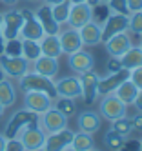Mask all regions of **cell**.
<instances>
[{"instance_id": "54", "label": "cell", "mask_w": 142, "mask_h": 151, "mask_svg": "<svg viewBox=\"0 0 142 151\" xmlns=\"http://www.w3.org/2000/svg\"><path fill=\"white\" fill-rule=\"evenodd\" d=\"M33 151H44V147H38V149H33Z\"/></svg>"}, {"instance_id": "1", "label": "cell", "mask_w": 142, "mask_h": 151, "mask_svg": "<svg viewBox=\"0 0 142 151\" xmlns=\"http://www.w3.org/2000/svg\"><path fill=\"white\" fill-rule=\"evenodd\" d=\"M18 88L22 89V93H26V91H42L48 96H51L53 100L58 96L57 88H55V80L49 78V77H44V75L33 71V69H29L24 77L18 78Z\"/></svg>"}, {"instance_id": "36", "label": "cell", "mask_w": 142, "mask_h": 151, "mask_svg": "<svg viewBox=\"0 0 142 151\" xmlns=\"http://www.w3.org/2000/svg\"><path fill=\"white\" fill-rule=\"evenodd\" d=\"M107 15H109V9H107L106 4H97V6H93V20H95V22L102 24L104 18Z\"/></svg>"}, {"instance_id": "35", "label": "cell", "mask_w": 142, "mask_h": 151, "mask_svg": "<svg viewBox=\"0 0 142 151\" xmlns=\"http://www.w3.org/2000/svg\"><path fill=\"white\" fill-rule=\"evenodd\" d=\"M109 13H120V15H129L128 13V2L126 0H109L106 4Z\"/></svg>"}, {"instance_id": "28", "label": "cell", "mask_w": 142, "mask_h": 151, "mask_svg": "<svg viewBox=\"0 0 142 151\" xmlns=\"http://www.w3.org/2000/svg\"><path fill=\"white\" fill-rule=\"evenodd\" d=\"M40 55H42V49H40V42L38 40L22 38V57H24L27 62H35Z\"/></svg>"}, {"instance_id": "57", "label": "cell", "mask_w": 142, "mask_h": 151, "mask_svg": "<svg viewBox=\"0 0 142 151\" xmlns=\"http://www.w3.org/2000/svg\"><path fill=\"white\" fill-rule=\"evenodd\" d=\"M138 47H140V49H142V40H140V44H138Z\"/></svg>"}, {"instance_id": "24", "label": "cell", "mask_w": 142, "mask_h": 151, "mask_svg": "<svg viewBox=\"0 0 142 151\" xmlns=\"http://www.w3.org/2000/svg\"><path fill=\"white\" fill-rule=\"evenodd\" d=\"M137 93H138V88H137V86L131 82L129 78H126V80H124V82L113 91V95L117 96L118 100H122L128 107H129V106H133V100H135Z\"/></svg>"}, {"instance_id": "45", "label": "cell", "mask_w": 142, "mask_h": 151, "mask_svg": "<svg viewBox=\"0 0 142 151\" xmlns=\"http://www.w3.org/2000/svg\"><path fill=\"white\" fill-rule=\"evenodd\" d=\"M42 2H46V4H49V6H57V4L62 2V0H42Z\"/></svg>"}, {"instance_id": "42", "label": "cell", "mask_w": 142, "mask_h": 151, "mask_svg": "<svg viewBox=\"0 0 142 151\" xmlns=\"http://www.w3.org/2000/svg\"><path fill=\"white\" fill-rule=\"evenodd\" d=\"M133 106H135V109L142 113V89H138L137 96H135V100H133Z\"/></svg>"}, {"instance_id": "41", "label": "cell", "mask_w": 142, "mask_h": 151, "mask_svg": "<svg viewBox=\"0 0 142 151\" xmlns=\"http://www.w3.org/2000/svg\"><path fill=\"white\" fill-rule=\"evenodd\" d=\"M128 2V13L142 11V0H126Z\"/></svg>"}, {"instance_id": "10", "label": "cell", "mask_w": 142, "mask_h": 151, "mask_svg": "<svg viewBox=\"0 0 142 151\" xmlns=\"http://www.w3.org/2000/svg\"><path fill=\"white\" fill-rule=\"evenodd\" d=\"M22 22H24V18H22L18 9H9V11L2 13V37H4V40L20 38Z\"/></svg>"}, {"instance_id": "46", "label": "cell", "mask_w": 142, "mask_h": 151, "mask_svg": "<svg viewBox=\"0 0 142 151\" xmlns=\"http://www.w3.org/2000/svg\"><path fill=\"white\" fill-rule=\"evenodd\" d=\"M0 2H2V4H6V6H15V4L18 2V0H0Z\"/></svg>"}, {"instance_id": "22", "label": "cell", "mask_w": 142, "mask_h": 151, "mask_svg": "<svg viewBox=\"0 0 142 151\" xmlns=\"http://www.w3.org/2000/svg\"><path fill=\"white\" fill-rule=\"evenodd\" d=\"M31 66H33V71L44 75V77L55 78V77L58 75V58L40 55L35 62H31Z\"/></svg>"}, {"instance_id": "29", "label": "cell", "mask_w": 142, "mask_h": 151, "mask_svg": "<svg viewBox=\"0 0 142 151\" xmlns=\"http://www.w3.org/2000/svg\"><path fill=\"white\" fill-rule=\"evenodd\" d=\"M71 147H75L76 151H87V149L95 147L93 135H89V133H84V131H76V133H73Z\"/></svg>"}, {"instance_id": "3", "label": "cell", "mask_w": 142, "mask_h": 151, "mask_svg": "<svg viewBox=\"0 0 142 151\" xmlns=\"http://www.w3.org/2000/svg\"><path fill=\"white\" fill-rule=\"evenodd\" d=\"M35 120H38L37 113L26 109V107H24V109H18V111H15L13 115H11V118H9V122L6 124V129H4L2 135L6 137V140L7 138H15V137H18V133L26 126H29L31 122H35Z\"/></svg>"}, {"instance_id": "33", "label": "cell", "mask_w": 142, "mask_h": 151, "mask_svg": "<svg viewBox=\"0 0 142 151\" xmlns=\"http://www.w3.org/2000/svg\"><path fill=\"white\" fill-rule=\"evenodd\" d=\"M7 57H22V38H11L4 42V53Z\"/></svg>"}, {"instance_id": "6", "label": "cell", "mask_w": 142, "mask_h": 151, "mask_svg": "<svg viewBox=\"0 0 142 151\" xmlns=\"http://www.w3.org/2000/svg\"><path fill=\"white\" fill-rule=\"evenodd\" d=\"M18 138H20V142L24 144L26 151H33V149H38V147L44 146L46 133H44V129L38 126V120H35L18 133Z\"/></svg>"}, {"instance_id": "48", "label": "cell", "mask_w": 142, "mask_h": 151, "mask_svg": "<svg viewBox=\"0 0 142 151\" xmlns=\"http://www.w3.org/2000/svg\"><path fill=\"white\" fill-rule=\"evenodd\" d=\"M4 111H6V107H4L2 104H0V118H2V116H4Z\"/></svg>"}, {"instance_id": "12", "label": "cell", "mask_w": 142, "mask_h": 151, "mask_svg": "<svg viewBox=\"0 0 142 151\" xmlns=\"http://www.w3.org/2000/svg\"><path fill=\"white\" fill-rule=\"evenodd\" d=\"M24 107L37 115H42L49 107H53V99L42 91H26L24 93Z\"/></svg>"}, {"instance_id": "16", "label": "cell", "mask_w": 142, "mask_h": 151, "mask_svg": "<svg viewBox=\"0 0 142 151\" xmlns=\"http://www.w3.org/2000/svg\"><path fill=\"white\" fill-rule=\"evenodd\" d=\"M35 17L38 18V22L44 29V35H58V31H60V24L55 20L53 13H51V6L46 4V2H42L37 9H35Z\"/></svg>"}, {"instance_id": "14", "label": "cell", "mask_w": 142, "mask_h": 151, "mask_svg": "<svg viewBox=\"0 0 142 151\" xmlns=\"http://www.w3.org/2000/svg\"><path fill=\"white\" fill-rule=\"evenodd\" d=\"M55 88H57L58 96H68L75 100L82 99V84L79 77H62L55 80Z\"/></svg>"}, {"instance_id": "47", "label": "cell", "mask_w": 142, "mask_h": 151, "mask_svg": "<svg viewBox=\"0 0 142 151\" xmlns=\"http://www.w3.org/2000/svg\"><path fill=\"white\" fill-rule=\"evenodd\" d=\"M69 4H82V2H87V0H68Z\"/></svg>"}, {"instance_id": "9", "label": "cell", "mask_w": 142, "mask_h": 151, "mask_svg": "<svg viewBox=\"0 0 142 151\" xmlns=\"http://www.w3.org/2000/svg\"><path fill=\"white\" fill-rule=\"evenodd\" d=\"M93 20V6L82 2V4H71L69 9V17H68V27L73 29H80L82 26H86L87 22Z\"/></svg>"}, {"instance_id": "51", "label": "cell", "mask_w": 142, "mask_h": 151, "mask_svg": "<svg viewBox=\"0 0 142 151\" xmlns=\"http://www.w3.org/2000/svg\"><path fill=\"white\" fill-rule=\"evenodd\" d=\"M64 151H76V149H75V147H71V146H68V147H66Z\"/></svg>"}, {"instance_id": "40", "label": "cell", "mask_w": 142, "mask_h": 151, "mask_svg": "<svg viewBox=\"0 0 142 151\" xmlns=\"http://www.w3.org/2000/svg\"><path fill=\"white\" fill-rule=\"evenodd\" d=\"M118 69H122V66H120V58L117 57H109V62H107V73H115Z\"/></svg>"}, {"instance_id": "13", "label": "cell", "mask_w": 142, "mask_h": 151, "mask_svg": "<svg viewBox=\"0 0 142 151\" xmlns=\"http://www.w3.org/2000/svg\"><path fill=\"white\" fill-rule=\"evenodd\" d=\"M73 133L69 127H64L60 131H55L46 135V140H44V151H64L68 146H71L73 140Z\"/></svg>"}, {"instance_id": "30", "label": "cell", "mask_w": 142, "mask_h": 151, "mask_svg": "<svg viewBox=\"0 0 142 151\" xmlns=\"http://www.w3.org/2000/svg\"><path fill=\"white\" fill-rule=\"evenodd\" d=\"M128 142V138L118 135L117 131H113V129H109V131L104 135V144L109 151H122L124 144Z\"/></svg>"}, {"instance_id": "56", "label": "cell", "mask_w": 142, "mask_h": 151, "mask_svg": "<svg viewBox=\"0 0 142 151\" xmlns=\"http://www.w3.org/2000/svg\"><path fill=\"white\" fill-rule=\"evenodd\" d=\"M27 2H40V0H27Z\"/></svg>"}, {"instance_id": "49", "label": "cell", "mask_w": 142, "mask_h": 151, "mask_svg": "<svg viewBox=\"0 0 142 151\" xmlns=\"http://www.w3.org/2000/svg\"><path fill=\"white\" fill-rule=\"evenodd\" d=\"M4 78H6V73L2 71V68H0V80H4Z\"/></svg>"}, {"instance_id": "20", "label": "cell", "mask_w": 142, "mask_h": 151, "mask_svg": "<svg viewBox=\"0 0 142 151\" xmlns=\"http://www.w3.org/2000/svg\"><path fill=\"white\" fill-rule=\"evenodd\" d=\"M126 78H129L128 69H118L115 73H107V77H104V78L100 77V80H98V96L113 93Z\"/></svg>"}, {"instance_id": "2", "label": "cell", "mask_w": 142, "mask_h": 151, "mask_svg": "<svg viewBox=\"0 0 142 151\" xmlns=\"http://www.w3.org/2000/svg\"><path fill=\"white\" fill-rule=\"evenodd\" d=\"M97 111L100 113L102 120L111 122V120H115V118H118V116L128 115V106L122 100H118L113 93H109V95H102L100 96V102H98V109Z\"/></svg>"}, {"instance_id": "44", "label": "cell", "mask_w": 142, "mask_h": 151, "mask_svg": "<svg viewBox=\"0 0 142 151\" xmlns=\"http://www.w3.org/2000/svg\"><path fill=\"white\" fill-rule=\"evenodd\" d=\"M4 147H6V137L0 135V151H4Z\"/></svg>"}, {"instance_id": "55", "label": "cell", "mask_w": 142, "mask_h": 151, "mask_svg": "<svg viewBox=\"0 0 142 151\" xmlns=\"http://www.w3.org/2000/svg\"><path fill=\"white\" fill-rule=\"evenodd\" d=\"M87 151H98V149L97 147H91V149H87Z\"/></svg>"}, {"instance_id": "32", "label": "cell", "mask_w": 142, "mask_h": 151, "mask_svg": "<svg viewBox=\"0 0 142 151\" xmlns=\"http://www.w3.org/2000/svg\"><path fill=\"white\" fill-rule=\"evenodd\" d=\"M69 9H71V4L68 2V0H62V2H60V4H57V6H51V13H53L55 20H57L60 26H64L66 22H68Z\"/></svg>"}, {"instance_id": "50", "label": "cell", "mask_w": 142, "mask_h": 151, "mask_svg": "<svg viewBox=\"0 0 142 151\" xmlns=\"http://www.w3.org/2000/svg\"><path fill=\"white\" fill-rule=\"evenodd\" d=\"M87 4H91V6H97V4H98V0H87Z\"/></svg>"}, {"instance_id": "39", "label": "cell", "mask_w": 142, "mask_h": 151, "mask_svg": "<svg viewBox=\"0 0 142 151\" xmlns=\"http://www.w3.org/2000/svg\"><path fill=\"white\" fill-rule=\"evenodd\" d=\"M131 118V126H133V131L135 133H142V113L137 111L133 116H129Z\"/></svg>"}, {"instance_id": "18", "label": "cell", "mask_w": 142, "mask_h": 151, "mask_svg": "<svg viewBox=\"0 0 142 151\" xmlns=\"http://www.w3.org/2000/svg\"><path fill=\"white\" fill-rule=\"evenodd\" d=\"M58 40H60V47H62V55H71V53L79 51L84 47L80 35H79V29H60L58 31Z\"/></svg>"}, {"instance_id": "19", "label": "cell", "mask_w": 142, "mask_h": 151, "mask_svg": "<svg viewBox=\"0 0 142 151\" xmlns=\"http://www.w3.org/2000/svg\"><path fill=\"white\" fill-rule=\"evenodd\" d=\"M76 126H79V131L95 135L102 127V116L95 109H86L76 116Z\"/></svg>"}, {"instance_id": "17", "label": "cell", "mask_w": 142, "mask_h": 151, "mask_svg": "<svg viewBox=\"0 0 142 151\" xmlns=\"http://www.w3.org/2000/svg\"><path fill=\"white\" fill-rule=\"evenodd\" d=\"M131 46H133V42H131V37H129L128 31L117 33V35H113L111 38H109V40L104 42V47L107 51V55L109 57H117V58L122 57Z\"/></svg>"}, {"instance_id": "31", "label": "cell", "mask_w": 142, "mask_h": 151, "mask_svg": "<svg viewBox=\"0 0 142 151\" xmlns=\"http://www.w3.org/2000/svg\"><path fill=\"white\" fill-rule=\"evenodd\" d=\"M109 129H113V131H117L118 135H122V137H129L131 133H133V126H131V118L128 115L124 116H118L115 118V120H111V127Z\"/></svg>"}, {"instance_id": "27", "label": "cell", "mask_w": 142, "mask_h": 151, "mask_svg": "<svg viewBox=\"0 0 142 151\" xmlns=\"http://www.w3.org/2000/svg\"><path fill=\"white\" fill-rule=\"evenodd\" d=\"M53 107H57V109L66 115L68 118L75 116L79 113V106H76V100L75 99H68V96H57V99L53 100Z\"/></svg>"}, {"instance_id": "34", "label": "cell", "mask_w": 142, "mask_h": 151, "mask_svg": "<svg viewBox=\"0 0 142 151\" xmlns=\"http://www.w3.org/2000/svg\"><path fill=\"white\" fill-rule=\"evenodd\" d=\"M128 31L135 33L142 38V11H137V13H129V26H128Z\"/></svg>"}, {"instance_id": "38", "label": "cell", "mask_w": 142, "mask_h": 151, "mask_svg": "<svg viewBox=\"0 0 142 151\" xmlns=\"http://www.w3.org/2000/svg\"><path fill=\"white\" fill-rule=\"evenodd\" d=\"M129 80L133 82L138 89H142V66H138V68L129 71Z\"/></svg>"}, {"instance_id": "8", "label": "cell", "mask_w": 142, "mask_h": 151, "mask_svg": "<svg viewBox=\"0 0 142 151\" xmlns=\"http://www.w3.org/2000/svg\"><path fill=\"white\" fill-rule=\"evenodd\" d=\"M0 68L6 73V77L20 78L31 69V62H27L24 57H7L0 55Z\"/></svg>"}, {"instance_id": "25", "label": "cell", "mask_w": 142, "mask_h": 151, "mask_svg": "<svg viewBox=\"0 0 142 151\" xmlns=\"http://www.w3.org/2000/svg\"><path fill=\"white\" fill-rule=\"evenodd\" d=\"M120 66H122V69H135L138 66H142V49L138 46H131L122 57H120Z\"/></svg>"}, {"instance_id": "4", "label": "cell", "mask_w": 142, "mask_h": 151, "mask_svg": "<svg viewBox=\"0 0 142 151\" xmlns=\"http://www.w3.org/2000/svg\"><path fill=\"white\" fill-rule=\"evenodd\" d=\"M20 15L24 18L20 27V38H27V40H40L44 37V29L38 22V18L35 17V11L29 7H22Z\"/></svg>"}, {"instance_id": "5", "label": "cell", "mask_w": 142, "mask_h": 151, "mask_svg": "<svg viewBox=\"0 0 142 151\" xmlns=\"http://www.w3.org/2000/svg\"><path fill=\"white\" fill-rule=\"evenodd\" d=\"M38 126L44 129V133L49 135L55 131L68 127V116L62 115L57 107H49L48 111H44L42 115H38Z\"/></svg>"}, {"instance_id": "53", "label": "cell", "mask_w": 142, "mask_h": 151, "mask_svg": "<svg viewBox=\"0 0 142 151\" xmlns=\"http://www.w3.org/2000/svg\"><path fill=\"white\" fill-rule=\"evenodd\" d=\"M109 0H98V4H107Z\"/></svg>"}, {"instance_id": "21", "label": "cell", "mask_w": 142, "mask_h": 151, "mask_svg": "<svg viewBox=\"0 0 142 151\" xmlns=\"http://www.w3.org/2000/svg\"><path fill=\"white\" fill-rule=\"evenodd\" d=\"M79 35H80L82 44L87 47H95L98 44H102V26L98 22H95V20L82 26L79 29Z\"/></svg>"}, {"instance_id": "15", "label": "cell", "mask_w": 142, "mask_h": 151, "mask_svg": "<svg viewBox=\"0 0 142 151\" xmlns=\"http://www.w3.org/2000/svg\"><path fill=\"white\" fill-rule=\"evenodd\" d=\"M68 64H69V68H71L73 73L82 75V73L91 71L95 68V58H93V55L89 51H86L82 47L79 51L71 53V55H68Z\"/></svg>"}, {"instance_id": "37", "label": "cell", "mask_w": 142, "mask_h": 151, "mask_svg": "<svg viewBox=\"0 0 142 151\" xmlns=\"http://www.w3.org/2000/svg\"><path fill=\"white\" fill-rule=\"evenodd\" d=\"M4 151H26V147H24V144L20 142V138L15 137V138H7L6 140Z\"/></svg>"}, {"instance_id": "43", "label": "cell", "mask_w": 142, "mask_h": 151, "mask_svg": "<svg viewBox=\"0 0 142 151\" xmlns=\"http://www.w3.org/2000/svg\"><path fill=\"white\" fill-rule=\"evenodd\" d=\"M4 37H2V13H0V55L4 53Z\"/></svg>"}, {"instance_id": "7", "label": "cell", "mask_w": 142, "mask_h": 151, "mask_svg": "<svg viewBox=\"0 0 142 151\" xmlns=\"http://www.w3.org/2000/svg\"><path fill=\"white\" fill-rule=\"evenodd\" d=\"M102 26V44L106 40H109L113 35L117 33H122V31H128V26H129V15H120V13H109L104 22L100 24Z\"/></svg>"}, {"instance_id": "11", "label": "cell", "mask_w": 142, "mask_h": 151, "mask_svg": "<svg viewBox=\"0 0 142 151\" xmlns=\"http://www.w3.org/2000/svg\"><path fill=\"white\" fill-rule=\"evenodd\" d=\"M80 84H82V100L86 106H91L95 104V100L98 99V80L100 77L91 69V71H86L82 75H79Z\"/></svg>"}, {"instance_id": "52", "label": "cell", "mask_w": 142, "mask_h": 151, "mask_svg": "<svg viewBox=\"0 0 142 151\" xmlns=\"http://www.w3.org/2000/svg\"><path fill=\"white\" fill-rule=\"evenodd\" d=\"M138 151H142V137H140V140H138Z\"/></svg>"}, {"instance_id": "23", "label": "cell", "mask_w": 142, "mask_h": 151, "mask_svg": "<svg viewBox=\"0 0 142 151\" xmlns=\"http://www.w3.org/2000/svg\"><path fill=\"white\" fill-rule=\"evenodd\" d=\"M38 42H40L42 55L53 57V58H60V55H62V47H60L58 35H44Z\"/></svg>"}, {"instance_id": "26", "label": "cell", "mask_w": 142, "mask_h": 151, "mask_svg": "<svg viewBox=\"0 0 142 151\" xmlns=\"http://www.w3.org/2000/svg\"><path fill=\"white\" fill-rule=\"evenodd\" d=\"M17 102V91H15V86L11 84V80L4 78L0 80V104L4 107H11L15 106Z\"/></svg>"}]
</instances>
